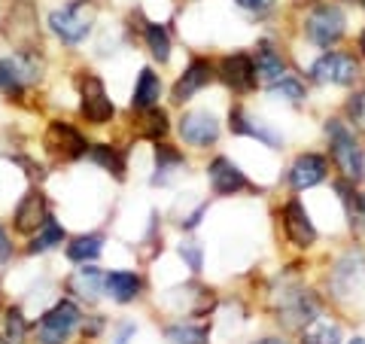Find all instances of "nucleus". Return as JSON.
Masks as SVG:
<instances>
[{
	"instance_id": "nucleus-1",
	"label": "nucleus",
	"mask_w": 365,
	"mask_h": 344,
	"mask_svg": "<svg viewBox=\"0 0 365 344\" xmlns=\"http://www.w3.org/2000/svg\"><path fill=\"white\" fill-rule=\"evenodd\" d=\"M326 141H329V162H332L341 177L350 183H362L365 180V150L356 141V131L347 125V119H326L323 125Z\"/></svg>"
},
{
	"instance_id": "nucleus-2",
	"label": "nucleus",
	"mask_w": 365,
	"mask_h": 344,
	"mask_svg": "<svg viewBox=\"0 0 365 344\" xmlns=\"http://www.w3.org/2000/svg\"><path fill=\"white\" fill-rule=\"evenodd\" d=\"M95 21H98L95 4H88V0H71L64 6H55L49 19H46V25H49L55 40L73 49V46H83L91 37Z\"/></svg>"
},
{
	"instance_id": "nucleus-3",
	"label": "nucleus",
	"mask_w": 365,
	"mask_h": 344,
	"mask_svg": "<svg viewBox=\"0 0 365 344\" xmlns=\"http://www.w3.org/2000/svg\"><path fill=\"white\" fill-rule=\"evenodd\" d=\"M347 34V13L335 0H319L304 16V40L317 46V49H335Z\"/></svg>"
},
{
	"instance_id": "nucleus-4",
	"label": "nucleus",
	"mask_w": 365,
	"mask_h": 344,
	"mask_svg": "<svg viewBox=\"0 0 365 344\" xmlns=\"http://www.w3.org/2000/svg\"><path fill=\"white\" fill-rule=\"evenodd\" d=\"M307 76L314 79L317 86H338V88H353L362 79V64L356 55L350 52H319L314 64L307 67Z\"/></svg>"
},
{
	"instance_id": "nucleus-5",
	"label": "nucleus",
	"mask_w": 365,
	"mask_h": 344,
	"mask_svg": "<svg viewBox=\"0 0 365 344\" xmlns=\"http://www.w3.org/2000/svg\"><path fill=\"white\" fill-rule=\"evenodd\" d=\"M76 88H79V116L88 125H95V128L110 125L113 116H116V104H113V98L107 95L104 79L91 71H83L76 79Z\"/></svg>"
},
{
	"instance_id": "nucleus-6",
	"label": "nucleus",
	"mask_w": 365,
	"mask_h": 344,
	"mask_svg": "<svg viewBox=\"0 0 365 344\" xmlns=\"http://www.w3.org/2000/svg\"><path fill=\"white\" fill-rule=\"evenodd\" d=\"M88 137L67 119H52L43 131V150L55 162H79V158L88 156Z\"/></svg>"
},
{
	"instance_id": "nucleus-7",
	"label": "nucleus",
	"mask_w": 365,
	"mask_h": 344,
	"mask_svg": "<svg viewBox=\"0 0 365 344\" xmlns=\"http://www.w3.org/2000/svg\"><path fill=\"white\" fill-rule=\"evenodd\" d=\"M83 326V311L73 299H58L49 311H43L37 323V341L40 344H67V338Z\"/></svg>"
},
{
	"instance_id": "nucleus-8",
	"label": "nucleus",
	"mask_w": 365,
	"mask_h": 344,
	"mask_svg": "<svg viewBox=\"0 0 365 344\" xmlns=\"http://www.w3.org/2000/svg\"><path fill=\"white\" fill-rule=\"evenodd\" d=\"M177 134H180L182 143L192 146V150H210L222 134V122L213 110L195 107V110H186L177 119Z\"/></svg>"
},
{
	"instance_id": "nucleus-9",
	"label": "nucleus",
	"mask_w": 365,
	"mask_h": 344,
	"mask_svg": "<svg viewBox=\"0 0 365 344\" xmlns=\"http://www.w3.org/2000/svg\"><path fill=\"white\" fill-rule=\"evenodd\" d=\"M216 79L235 95H253L259 88V74H256V61L247 52H232L222 55L216 64Z\"/></svg>"
},
{
	"instance_id": "nucleus-10",
	"label": "nucleus",
	"mask_w": 365,
	"mask_h": 344,
	"mask_svg": "<svg viewBox=\"0 0 365 344\" xmlns=\"http://www.w3.org/2000/svg\"><path fill=\"white\" fill-rule=\"evenodd\" d=\"M216 83V64L210 59H192L186 67H182V74L174 79V86H170V104H189L195 95H201L207 86Z\"/></svg>"
},
{
	"instance_id": "nucleus-11",
	"label": "nucleus",
	"mask_w": 365,
	"mask_h": 344,
	"mask_svg": "<svg viewBox=\"0 0 365 344\" xmlns=\"http://www.w3.org/2000/svg\"><path fill=\"white\" fill-rule=\"evenodd\" d=\"M228 128H232V134L250 137V141L268 146V150H283V134L274 128L271 122H265L262 116H256V113H250V110L241 107V104H235L232 110H228Z\"/></svg>"
},
{
	"instance_id": "nucleus-12",
	"label": "nucleus",
	"mask_w": 365,
	"mask_h": 344,
	"mask_svg": "<svg viewBox=\"0 0 365 344\" xmlns=\"http://www.w3.org/2000/svg\"><path fill=\"white\" fill-rule=\"evenodd\" d=\"M319 317V302L311 290H283L277 305V320L289 329H307Z\"/></svg>"
},
{
	"instance_id": "nucleus-13",
	"label": "nucleus",
	"mask_w": 365,
	"mask_h": 344,
	"mask_svg": "<svg viewBox=\"0 0 365 344\" xmlns=\"http://www.w3.org/2000/svg\"><path fill=\"white\" fill-rule=\"evenodd\" d=\"M280 226H283V235H287V241L295 250H311L319 238L311 213H307L304 201H299V198H289L280 208Z\"/></svg>"
},
{
	"instance_id": "nucleus-14",
	"label": "nucleus",
	"mask_w": 365,
	"mask_h": 344,
	"mask_svg": "<svg viewBox=\"0 0 365 344\" xmlns=\"http://www.w3.org/2000/svg\"><path fill=\"white\" fill-rule=\"evenodd\" d=\"M207 183H210V192L220 195V198H232L237 192H247V189H256L250 177L244 174V168L232 162L228 156H213L207 162Z\"/></svg>"
},
{
	"instance_id": "nucleus-15",
	"label": "nucleus",
	"mask_w": 365,
	"mask_h": 344,
	"mask_svg": "<svg viewBox=\"0 0 365 344\" xmlns=\"http://www.w3.org/2000/svg\"><path fill=\"white\" fill-rule=\"evenodd\" d=\"M6 25H9L6 34L16 49H37L40 28H37V4L34 0H13Z\"/></svg>"
},
{
	"instance_id": "nucleus-16",
	"label": "nucleus",
	"mask_w": 365,
	"mask_h": 344,
	"mask_svg": "<svg viewBox=\"0 0 365 344\" xmlns=\"http://www.w3.org/2000/svg\"><path fill=\"white\" fill-rule=\"evenodd\" d=\"M326 177H329V156L323 153H299L287 171V183L292 192L314 189L319 183H326Z\"/></svg>"
},
{
	"instance_id": "nucleus-17",
	"label": "nucleus",
	"mask_w": 365,
	"mask_h": 344,
	"mask_svg": "<svg viewBox=\"0 0 365 344\" xmlns=\"http://www.w3.org/2000/svg\"><path fill=\"white\" fill-rule=\"evenodd\" d=\"M49 198H46L43 189H28L19 198L16 211H13V228L19 235H34L37 228L49 220Z\"/></svg>"
},
{
	"instance_id": "nucleus-18",
	"label": "nucleus",
	"mask_w": 365,
	"mask_h": 344,
	"mask_svg": "<svg viewBox=\"0 0 365 344\" xmlns=\"http://www.w3.org/2000/svg\"><path fill=\"white\" fill-rule=\"evenodd\" d=\"M362 278H365V256L356 247H350L335 259L332 274H329V286H332L335 295H353Z\"/></svg>"
},
{
	"instance_id": "nucleus-19",
	"label": "nucleus",
	"mask_w": 365,
	"mask_h": 344,
	"mask_svg": "<svg viewBox=\"0 0 365 344\" xmlns=\"http://www.w3.org/2000/svg\"><path fill=\"white\" fill-rule=\"evenodd\" d=\"M253 61H256V74H259V83H277V79H283L289 74L287 67V59H283V52L277 49V43H274L271 37H262L256 40L253 46Z\"/></svg>"
},
{
	"instance_id": "nucleus-20",
	"label": "nucleus",
	"mask_w": 365,
	"mask_h": 344,
	"mask_svg": "<svg viewBox=\"0 0 365 344\" xmlns=\"http://www.w3.org/2000/svg\"><path fill=\"white\" fill-rule=\"evenodd\" d=\"M140 293H143V278L137 271L113 268L104 274V295L116 305H131V302L140 299Z\"/></svg>"
},
{
	"instance_id": "nucleus-21",
	"label": "nucleus",
	"mask_w": 365,
	"mask_h": 344,
	"mask_svg": "<svg viewBox=\"0 0 365 344\" xmlns=\"http://www.w3.org/2000/svg\"><path fill=\"white\" fill-rule=\"evenodd\" d=\"M180 174H186V156H182V150L158 141L155 143V168H153L150 183L153 186H170Z\"/></svg>"
},
{
	"instance_id": "nucleus-22",
	"label": "nucleus",
	"mask_w": 365,
	"mask_h": 344,
	"mask_svg": "<svg viewBox=\"0 0 365 344\" xmlns=\"http://www.w3.org/2000/svg\"><path fill=\"white\" fill-rule=\"evenodd\" d=\"M162 91H165L162 76H158L153 67H140V74H137V79H134V88H131L128 107L134 113L153 110V107H158V98H162Z\"/></svg>"
},
{
	"instance_id": "nucleus-23",
	"label": "nucleus",
	"mask_w": 365,
	"mask_h": 344,
	"mask_svg": "<svg viewBox=\"0 0 365 344\" xmlns=\"http://www.w3.org/2000/svg\"><path fill=\"white\" fill-rule=\"evenodd\" d=\"M67 293H73L76 299L83 302H98L101 295H104V271L95 268L88 262V265H79L71 278H67Z\"/></svg>"
},
{
	"instance_id": "nucleus-24",
	"label": "nucleus",
	"mask_w": 365,
	"mask_h": 344,
	"mask_svg": "<svg viewBox=\"0 0 365 344\" xmlns=\"http://www.w3.org/2000/svg\"><path fill=\"white\" fill-rule=\"evenodd\" d=\"M67 241V228L55 220V216H49L37 232L31 235V241H28V247H25V253L28 256H43V253H52L55 247H61Z\"/></svg>"
},
{
	"instance_id": "nucleus-25",
	"label": "nucleus",
	"mask_w": 365,
	"mask_h": 344,
	"mask_svg": "<svg viewBox=\"0 0 365 344\" xmlns=\"http://www.w3.org/2000/svg\"><path fill=\"white\" fill-rule=\"evenodd\" d=\"M101 253H104V235H98V232L76 235V238L67 241V247H64V256H67V262H73V265L98 262Z\"/></svg>"
},
{
	"instance_id": "nucleus-26",
	"label": "nucleus",
	"mask_w": 365,
	"mask_h": 344,
	"mask_svg": "<svg viewBox=\"0 0 365 344\" xmlns=\"http://www.w3.org/2000/svg\"><path fill=\"white\" fill-rule=\"evenodd\" d=\"M143 46H146V52H150V59L158 61V64H168L170 61V52H174V43H170V31L162 25V21H153V19H146L143 21Z\"/></svg>"
},
{
	"instance_id": "nucleus-27",
	"label": "nucleus",
	"mask_w": 365,
	"mask_h": 344,
	"mask_svg": "<svg viewBox=\"0 0 365 344\" xmlns=\"http://www.w3.org/2000/svg\"><path fill=\"white\" fill-rule=\"evenodd\" d=\"M88 158L95 162L101 171H107L116 180H125V171H128V162H125V150L116 143H91L88 146Z\"/></svg>"
},
{
	"instance_id": "nucleus-28",
	"label": "nucleus",
	"mask_w": 365,
	"mask_h": 344,
	"mask_svg": "<svg viewBox=\"0 0 365 344\" xmlns=\"http://www.w3.org/2000/svg\"><path fill=\"white\" fill-rule=\"evenodd\" d=\"M268 98L277 101V104H289V107H302L307 101V86L302 83L299 76L287 74L283 79H277V83L268 86Z\"/></svg>"
},
{
	"instance_id": "nucleus-29",
	"label": "nucleus",
	"mask_w": 365,
	"mask_h": 344,
	"mask_svg": "<svg viewBox=\"0 0 365 344\" xmlns=\"http://www.w3.org/2000/svg\"><path fill=\"white\" fill-rule=\"evenodd\" d=\"M168 131H170V119H168L165 107H153V110L140 113V137L143 141L158 143V141H165L168 137Z\"/></svg>"
},
{
	"instance_id": "nucleus-30",
	"label": "nucleus",
	"mask_w": 365,
	"mask_h": 344,
	"mask_svg": "<svg viewBox=\"0 0 365 344\" xmlns=\"http://www.w3.org/2000/svg\"><path fill=\"white\" fill-rule=\"evenodd\" d=\"M341 341H344L341 338V326L326 317H317L302 335V344H341Z\"/></svg>"
},
{
	"instance_id": "nucleus-31",
	"label": "nucleus",
	"mask_w": 365,
	"mask_h": 344,
	"mask_svg": "<svg viewBox=\"0 0 365 344\" xmlns=\"http://www.w3.org/2000/svg\"><path fill=\"white\" fill-rule=\"evenodd\" d=\"M165 338L170 344H207L210 335H207V329L198 326V323H170L165 326Z\"/></svg>"
},
{
	"instance_id": "nucleus-32",
	"label": "nucleus",
	"mask_w": 365,
	"mask_h": 344,
	"mask_svg": "<svg viewBox=\"0 0 365 344\" xmlns=\"http://www.w3.org/2000/svg\"><path fill=\"white\" fill-rule=\"evenodd\" d=\"M4 332H6V338L13 341V344H25L28 338V317L21 308H6V314H4Z\"/></svg>"
},
{
	"instance_id": "nucleus-33",
	"label": "nucleus",
	"mask_w": 365,
	"mask_h": 344,
	"mask_svg": "<svg viewBox=\"0 0 365 344\" xmlns=\"http://www.w3.org/2000/svg\"><path fill=\"white\" fill-rule=\"evenodd\" d=\"M344 113H347V125H350V128L365 134V88L353 91V95L347 98Z\"/></svg>"
},
{
	"instance_id": "nucleus-34",
	"label": "nucleus",
	"mask_w": 365,
	"mask_h": 344,
	"mask_svg": "<svg viewBox=\"0 0 365 344\" xmlns=\"http://www.w3.org/2000/svg\"><path fill=\"white\" fill-rule=\"evenodd\" d=\"M177 253H180V259L189 265L192 274L204 271V247L198 244V241H182V244L177 247Z\"/></svg>"
},
{
	"instance_id": "nucleus-35",
	"label": "nucleus",
	"mask_w": 365,
	"mask_h": 344,
	"mask_svg": "<svg viewBox=\"0 0 365 344\" xmlns=\"http://www.w3.org/2000/svg\"><path fill=\"white\" fill-rule=\"evenodd\" d=\"M237 9H244L250 16H268L274 6H277V0H235Z\"/></svg>"
},
{
	"instance_id": "nucleus-36",
	"label": "nucleus",
	"mask_w": 365,
	"mask_h": 344,
	"mask_svg": "<svg viewBox=\"0 0 365 344\" xmlns=\"http://www.w3.org/2000/svg\"><path fill=\"white\" fill-rule=\"evenodd\" d=\"M134 335H137V323L134 320H122L116 326V335H113V344H128Z\"/></svg>"
},
{
	"instance_id": "nucleus-37",
	"label": "nucleus",
	"mask_w": 365,
	"mask_h": 344,
	"mask_svg": "<svg viewBox=\"0 0 365 344\" xmlns=\"http://www.w3.org/2000/svg\"><path fill=\"white\" fill-rule=\"evenodd\" d=\"M104 326H107L104 317H101V314H91V317H86V323H83V335H86V338H95Z\"/></svg>"
},
{
	"instance_id": "nucleus-38",
	"label": "nucleus",
	"mask_w": 365,
	"mask_h": 344,
	"mask_svg": "<svg viewBox=\"0 0 365 344\" xmlns=\"http://www.w3.org/2000/svg\"><path fill=\"white\" fill-rule=\"evenodd\" d=\"M16 253V247H13V238H9V232L4 226H0V262H9Z\"/></svg>"
},
{
	"instance_id": "nucleus-39",
	"label": "nucleus",
	"mask_w": 365,
	"mask_h": 344,
	"mask_svg": "<svg viewBox=\"0 0 365 344\" xmlns=\"http://www.w3.org/2000/svg\"><path fill=\"white\" fill-rule=\"evenodd\" d=\"M356 213L362 216V220H365V192L359 195V198H356Z\"/></svg>"
},
{
	"instance_id": "nucleus-40",
	"label": "nucleus",
	"mask_w": 365,
	"mask_h": 344,
	"mask_svg": "<svg viewBox=\"0 0 365 344\" xmlns=\"http://www.w3.org/2000/svg\"><path fill=\"white\" fill-rule=\"evenodd\" d=\"M253 344H289V341H283V338H259V341H253Z\"/></svg>"
},
{
	"instance_id": "nucleus-41",
	"label": "nucleus",
	"mask_w": 365,
	"mask_h": 344,
	"mask_svg": "<svg viewBox=\"0 0 365 344\" xmlns=\"http://www.w3.org/2000/svg\"><path fill=\"white\" fill-rule=\"evenodd\" d=\"M359 52H362V55H365V31H362V34H359Z\"/></svg>"
},
{
	"instance_id": "nucleus-42",
	"label": "nucleus",
	"mask_w": 365,
	"mask_h": 344,
	"mask_svg": "<svg viewBox=\"0 0 365 344\" xmlns=\"http://www.w3.org/2000/svg\"><path fill=\"white\" fill-rule=\"evenodd\" d=\"M347 344H365V338H359V335H356V338H353V341H347Z\"/></svg>"
},
{
	"instance_id": "nucleus-43",
	"label": "nucleus",
	"mask_w": 365,
	"mask_h": 344,
	"mask_svg": "<svg viewBox=\"0 0 365 344\" xmlns=\"http://www.w3.org/2000/svg\"><path fill=\"white\" fill-rule=\"evenodd\" d=\"M0 344H9V338H6V335H0Z\"/></svg>"
},
{
	"instance_id": "nucleus-44",
	"label": "nucleus",
	"mask_w": 365,
	"mask_h": 344,
	"mask_svg": "<svg viewBox=\"0 0 365 344\" xmlns=\"http://www.w3.org/2000/svg\"><path fill=\"white\" fill-rule=\"evenodd\" d=\"M88 4H104V0H88Z\"/></svg>"
},
{
	"instance_id": "nucleus-45",
	"label": "nucleus",
	"mask_w": 365,
	"mask_h": 344,
	"mask_svg": "<svg viewBox=\"0 0 365 344\" xmlns=\"http://www.w3.org/2000/svg\"><path fill=\"white\" fill-rule=\"evenodd\" d=\"M359 6H362V9H365V0H359Z\"/></svg>"
}]
</instances>
